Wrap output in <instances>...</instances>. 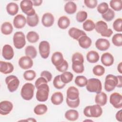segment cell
Segmentation results:
<instances>
[{"instance_id": "1", "label": "cell", "mask_w": 122, "mask_h": 122, "mask_svg": "<svg viewBox=\"0 0 122 122\" xmlns=\"http://www.w3.org/2000/svg\"><path fill=\"white\" fill-rule=\"evenodd\" d=\"M84 115L87 117L98 118L102 113V109L100 105L96 104L86 106L83 110Z\"/></svg>"}, {"instance_id": "2", "label": "cell", "mask_w": 122, "mask_h": 122, "mask_svg": "<svg viewBox=\"0 0 122 122\" xmlns=\"http://www.w3.org/2000/svg\"><path fill=\"white\" fill-rule=\"evenodd\" d=\"M86 88L87 90L90 92L99 93L102 90V82L98 79L91 78L88 80Z\"/></svg>"}, {"instance_id": "3", "label": "cell", "mask_w": 122, "mask_h": 122, "mask_svg": "<svg viewBox=\"0 0 122 122\" xmlns=\"http://www.w3.org/2000/svg\"><path fill=\"white\" fill-rule=\"evenodd\" d=\"M37 91L36 94L37 100L41 102L46 101L49 97L50 88L47 83L42 84L37 88Z\"/></svg>"}, {"instance_id": "4", "label": "cell", "mask_w": 122, "mask_h": 122, "mask_svg": "<svg viewBox=\"0 0 122 122\" xmlns=\"http://www.w3.org/2000/svg\"><path fill=\"white\" fill-rule=\"evenodd\" d=\"M35 87L33 84L30 82L26 83L23 85L20 91V95L23 99L29 101L33 98Z\"/></svg>"}, {"instance_id": "5", "label": "cell", "mask_w": 122, "mask_h": 122, "mask_svg": "<svg viewBox=\"0 0 122 122\" xmlns=\"http://www.w3.org/2000/svg\"><path fill=\"white\" fill-rule=\"evenodd\" d=\"M95 29L97 32L103 37H110L113 33L112 30L108 29L107 24L102 20H99L96 23Z\"/></svg>"}, {"instance_id": "6", "label": "cell", "mask_w": 122, "mask_h": 122, "mask_svg": "<svg viewBox=\"0 0 122 122\" xmlns=\"http://www.w3.org/2000/svg\"><path fill=\"white\" fill-rule=\"evenodd\" d=\"M118 84V79L117 76L112 74L107 75L105 79L104 89L108 92L113 91L117 86Z\"/></svg>"}, {"instance_id": "7", "label": "cell", "mask_w": 122, "mask_h": 122, "mask_svg": "<svg viewBox=\"0 0 122 122\" xmlns=\"http://www.w3.org/2000/svg\"><path fill=\"white\" fill-rule=\"evenodd\" d=\"M13 41L14 47L17 49H21L26 44L25 36L22 31L16 32L13 37Z\"/></svg>"}, {"instance_id": "8", "label": "cell", "mask_w": 122, "mask_h": 122, "mask_svg": "<svg viewBox=\"0 0 122 122\" xmlns=\"http://www.w3.org/2000/svg\"><path fill=\"white\" fill-rule=\"evenodd\" d=\"M5 82L9 91L13 92L16 91L20 84L19 79L15 75H9L5 78Z\"/></svg>"}, {"instance_id": "9", "label": "cell", "mask_w": 122, "mask_h": 122, "mask_svg": "<svg viewBox=\"0 0 122 122\" xmlns=\"http://www.w3.org/2000/svg\"><path fill=\"white\" fill-rule=\"evenodd\" d=\"M33 3L30 0H23L20 3V7L22 11L27 16H31L36 13L33 8Z\"/></svg>"}, {"instance_id": "10", "label": "cell", "mask_w": 122, "mask_h": 122, "mask_svg": "<svg viewBox=\"0 0 122 122\" xmlns=\"http://www.w3.org/2000/svg\"><path fill=\"white\" fill-rule=\"evenodd\" d=\"M110 103L116 109H121L122 107V96L118 92H113L110 97Z\"/></svg>"}, {"instance_id": "11", "label": "cell", "mask_w": 122, "mask_h": 122, "mask_svg": "<svg viewBox=\"0 0 122 122\" xmlns=\"http://www.w3.org/2000/svg\"><path fill=\"white\" fill-rule=\"evenodd\" d=\"M39 52L41 57L43 59H47L50 52V45L49 43L46 41H41L39 45Z\"/></svg>"}, {"instance_id": "12", "label": "cell", "mask_w": 122, "mask_h": 122, "mask_svg": "<svg viewBox=\"0 0 122 122\" xmlns=\"http://www.w3.org/2000/svg\"><path fill=\"white\" fill-rule=\"evenodd\" d=\"M13 108V104L9 101H3L0 103V114L6 115L9 114Z\"/></svg>"}, {"instance_id": "13", "label": "cell", "mask_w": 122, "mask_h": 122, "mask_svg": "<svg viewBox=\"0 0 122 122\" xmlns=\"http://www.w3.org/2000/svg\"><path fill=\"white\" fill-rule=\"evenodd\" d=\"M18 63L21 69L27 70L32 67L33 64V62L31 58L27 56H24L20 58Z\"/></svg>"}, {"instance_id": "14", "label": "cell", "mask_w": 122, "mask_h": 122, "mask_svg": "<svg viewBox=\"0 0 122 122\" xmlns=\"http://www.w3.org/2000/svg\"><path fill=\"white\" fill-rule=\"evenodd\" d=\"M14 53L12 47L9 44L3 46L2 50V55L7 60H10L14 57Z\"/></svg>"}, {"instance_id": "15", "label": "cell", "mask_w": 122, "mask_h": 122, "mask_svg": "<svg viewBox=\"0 0 122 122\" xmlns=\"http://www.w3.org/2000/svg\"><path fill=\"white\" fill-rule=\"evenodd\" d=\"M26 19L23 15L20 14L16 15L13 19V25L17 29L23 28L26 23Z\"/></svg>"}, {"instance_id": "16", "label": "cell", "mask_w": 122, "mask_h": 122, "mask_svg": "<svg viewBox=\"0 0 122 122\" xmlns=\"http://www.w3.org/2000/svg\"><path fill=\"white\" fill-rule=\"evenodd\" d=\"M41 22L44 27H51L54 22V17L53 15L50 12L45 13L42 17Z\"/></svg>"}, {"instance_id": "17", "label": "cell", "mask_w": 122, "mask_h": 122, "mask_svg": "<svg viewBox=\"0 0 122 122\" xmlns=\"http://www.w3.org/2000/svg\"><path fill=\"white\" fill-rule=\"evenodd\" d=\"M95 46L99 50L101 51H105L109 48L110 43L108 40L106 39L100 38L97 39L96 41Z\"/></svg>"}, {"instance_id": "18", "label": "cell", "mask_w": 122, "mask_h": 122, "mask_svg": "<svg viewBox=\"0 0 122 122\" xmlns=\"http://www.w3.org/2000/svg\"><path fill=\"white\" fill-rule=\"evenodd\" d=\"M68 33L71 37L77 41H78L82 36L86 35L84 31L75 27L70 28L68 31Z\"/></svg>"}, {"instance_id": "19", "label": "cell", "mask_w": 122, "mask_h": 122, "mask_svg": "<svg viewBox=\"0 0 122 122\" xmlns=\"http://www.w3.org/2000/svg\"><path fill=\"white\" fill-rule=\"evenodd\" d=\"M101 60L103 65L107 67L112 65L114 62L113 56L109 52H105L103 53L101 56Z\"/></svg>"}, {"instance_id": "20", "label": "cell", "mask_w": 122, "mask_h": 122, "mask_svg": "<svg viewBox=\"0 0 122 122\" xmlns=\"http://www.w3.org/2000/svg\"><path fill=\"white\" fill-rule=\"evenodd\" d=\"M79 91L75 86H70L67 90V98L70 100H75L79 98Z\"/></svg>"}, {"instance_id": "21", "label": "cell", "mask_w": 122, "mask_h": 122, "mask_svg": "<svg viewBox=\"0 0 122 122\" xmlns=\"http://www.w3.org/2000/svg\"><path fill=\"white\" fill-rule=\"evenodd\" d=\"M13 70V65L10 62L0 61V71L1 73L5 74H9L12 72Z\"/></svg>"}, {"instance_id": "22", "label": "cell", "mask_w": 122, "mask_h": 122, "mask_svg": "<svg viewBox=\"0 0 122 122\" xmlns=\"http://www.w3.org/2000/svg\"><path fill=\"white\" fill-rule=\"evenodd\" d=\"M64 60L63 55L61 52L56 51L54 52L51 56V62L55 67L61 65Z\"/></svg>"}, {"instance_id": "23", "label": "cell", "mask_w": 122, "mask_h": 122, "mask_svg": "<svg viewBox=\"0 0 122 122\" xmlns=\"http://www.w3.org/2000/svg\"><path fill=\"white\" fill-rule=\"evenodd\" d=\"M78 41L80 47L85 49L89 48L92 43L91 39L86 35L82 36Z\"/></svg>"}, {"instance_id": "24", "label": "cell", "mask_w": 122, "mask_h": 122, "mask_svg": "<svg viewBox=\"0 0 122 122\" xmlns=\"http://www.w3.org/2000/svg\"><path fill=\"white\" fill-rule=\"evenodd\" d=\"M95 103L101 106L105 105L107 102V96L104 92L97 93L95 98Z\"/></svg>"}, {"instance_id": "25", "label": "cell", "mask_w": 122, "mask_h": 122, "mask_svg": "<svg viewBox=\"0 0 122 122\" xmlns=\"http://www.w3.org/2000/svg\"><path fill=\"white\" fill-rule=\"evenodd\" d=\"M63 101V94L60 92H57L52 94L51 97V102L54 105L61 104Z\"/></svg>"}, {"instance_id": "26", "label": "cell", "mask_w": 122, "mask_h": 122, "mask_svg": "<svg viewBox=\"0 0 122 122\" xmlns=\"http://www.w3.org/2000/svg\"><path fill=\"white\" fill-rule=\"evenodd\" d=\"M99 53L95 51H89L86 55V59L88 62L92 63H96L99 60Z\"/></svg>"}, {"instance_id": "27", "label": "cell", "mask_w": 122, "mask_h": 122, "mask_svg": "<svg viewBox=\"0 0 122 122\" xmlns=\"http://www.w3.org/2000/svg\"><path fill=\"white\" fill-rule=\"evenodd\" d=\"M65 117L70 121H75L79 118V112L75 110L70 109L66 112Z\"/></svg>"}, {"instance_id": "28", "label": "cell", "mask_w": 122, "mask_h": 122, "mask_svg": "<svg viewBox=\"0 0 122 122\" xmlns=\"http://www.w3.org/2000/svg\"><path fill=\"white\" fill-rule=\"evenodd\" d=\"M70 24V19L66 16H62L59 18L58 20V26L61 29H67Z\"/></svg>"}, {"instance_id": "29", "label": "cell", "mask_w": 122, "mask_h": 122, "mask_svg": "<svg viewBox=\"0 0 122 122\" xmlns=\"http://www.w3.org/2000/svg\"><path fill=\"white\" fill-rule=\"evenodd\" d=\"M6 10L8 13L11 16H14L17 14L19 10V6L15 2H10L6 6Z\"/></svg>"}, {"instance_id": "30", "label": "cell", "mask_w": 122, "mask_h": 122, "mask_svg": "<svg viewBox=\"0 0 122 122\" xmlns=\"http://www.w3.org/2000/svg\"><path fill=\"white\" fill-rule=\"evenodd\" d=\"M64 10L69 14H74L77 10V5L74 2L69 1L65 4Z\"/></svg>"}, {"instance_id": "31", "label": "cell", "mask_w": 122, "mask_h": 122, "mask_svg": "<svg viewBox=\"0 0 122 122\" xmlns=\"http://www.w3.org/2000/svg\"><path fill=\"white\" fill-rule=\"evenodd\" d=\"M26 21L28 25L31 27L36 26L39 21V17L37 14L35 13L31 16H27Z\"/></svg>"}, {"instance_id": "32", "label": "cell", "mask_w": 122, "mask_h": 122, "mask_svg": "<svg viewBox=\"0 0 122 122\" xmlns=\"http://www.w3.org/2000/svg\"><path fill=\"white\" fill-rule=\"evenodd\" d=\"M71 61L72 64H82L84 63V57L80 52H76L72 55Z\"/></svg>"}, {"instance_id": "33", "label": "cell", "mask_w": 122, "mask_h": 122, "mask_svg": "<svg viewBox=\"0 0 122 122\" xmlns=\"http://www.w3.org/2000/svg\"><path fill=\"white\" fill-rule=\"evenodd\" d=\"M13 31V27L10 22H4L1 26V31L4 35H10Z\"/></svg>"}, {"instance_id": "34", "label": "cell", "mask_w": 122, "mask_h": 122, "mask_svg": "<svg viewBox=\"0 0 122 122\" xmlns=\"http://www.w3.org/2000/svg\"><path fill=\"white\" fill-rule=\"evenodd\" d=\"M25 53L26 56H29L31 59H34L37 56V51L34 46L32 45H29L25 49Z\"/></svg>"}, {"instance_id": "35", "label": "cell", "mask_w": 122, "mask_h": 122, "mask_svg": "<svg viewBox=\"0 0 122 122\" xmlns=\"http://www.w3.org/2000/svg\"><path fill=\"white\" fill-rule=\"evenodd\" d=\"M73 78V74L70 71H66L60 75V78L61 81L65 84L70 82L72 80Z\"/></svg>"}, {"instance_id": "36", "label": "cell", "mask_w": 122, "mask_h": 122, "mask_svg": "<svg viewBox=\"0 0 122 122\" xmlns=\"http://www.w3.org/2000/svg\"><path fill=\"white\" fill-rule=\"evenodd\" d=\"M48 110L47 106L44 104L37 105L34 108V112L38 115H41L45 114Z\"/></svg>"}, {"instance_id": "37", "label": "cell", "mask_w": 122, "mask_h": 122, "mask_svg": "<svg viewBox=\"0 0 122 122\" xmlns=\"http://www.w3.org/2000/svg\"><path fill=\"white\" fill-rule=\"evenodd\" d=\"M28 41L30 43H35L39 40V35L35 31H30L28 32L26 36Z\"/></svg>"}, {"instance_id": "38", "label": "cell", "mask_w": 122, "mask_h": 122, "mask_svg": "<svg viewBox=\"0 0 122 122\" xmlns=\"http://www.w3.org/2000/svg\"><path fill=\"white\" fill-rule=\"evenodd\" d=\"M87 79L83 75L77 76L74 81L75 84L80 87H83L86 85L87 83Z\"/></svg>"}, {"instance_id": "39", "label": "cell", "mask_w": 122, "mask_h": 122, "mask_svg": "<svg viewBox=\"0 0 122 122\" xmlns=\"http://www.w3.org/2000/svg\"><path fill=\"white\" fill-rule=\"evenodd\" d=\"M95 24L91 20H86L82 24L83 29L87 31H91L95 29Z\"/></svg>"}, {"instance_id": "40", "label": "cell", "mask_w": 122, "mask_h": 122, "mask_svg": "<svg viewBox=\"0 0 122 122\" xmlns=\"http://www.w3.org/2000/svg\"><path fill=\"white\" fill-rule=\"evenodd\" d=\"M111 8L115 11H120L122 9V1L121 0H112L110 1Z\"/></svg>"}, {"instance_id": "41", "label": "cell", "mask_w": 122, "mask_h": 122, "mask_svg": "<svg viewBox=\"0 0 122 122\" xmlns=\"http://www.w3.org/2000/svg\"><path fill=\"white\" fill-rule=\"evenodd\" d=\"M102 18L107 21H110L112 20L115 17V13L113 10L111 9H109L104 14L102 15Z\"/></svg>"}, {"instance_id": "42", "label": "cell", "mask_w": 122, "mask_h": 122, "mask_svg": "<svg viewBox=\"0 0 122 122\" xmlns=\"http://www.w3.org/2000/svg\"><path fill=\"white\" fill-rule=\"evenodd\" d=\"M53 84L54 87L57 89H61L66 85V84L61 81L60 75H57L54 77L53 81Z\"/></svg>"}, {"instance_id": "43", "label": "cell", "mask_w": 122, "mask_h": 122, "mask_svg": "<svg viewBox=\"0 0 122 122\" xmlns=\"http://www.w3.org/2000/svg\"><path fill=\"white\" fill-rule=\"evenodd\" d=\"M112 43L116 46L121 47L122 45V34L116 33L112 38Z\"/></svg>"}, {"instance_id": "44", "label": "cell", "mask_w": 122, "mask_h": 122, "mask_svg": "<svg viewBox=\"0 0 122 122\" xmlns=\"http://www.w3.org/2000/svg\"><path fill=\"white\" fill-rule=\"evenodd\" d=\"M92 72L95 75L101 76L105 73V68L101 65H96L93 68Z\"/></svg>"}, {"instance_id": "45", "label": "cell", "mask_w": 122, "mask_h": 122, "mask_svg": "<svg viewBox=\"0 0 122 122\" xmlns=\"http://www.w3.org/2000/svg\"><path fill=\"white\" fill-rule=\"evenodd\" d=\"M36 76V72L33 70H27L23 73V77L27 81H32Z\"/></svg>"}, {"instance_id": "46", "label": "cell", "mask_w": 122, "mask_h": 122, "mask_svg": "<svg viewBox=\"0 0 122 122\" xmlns=\"http://www.w3.org/2000/svg\"><path fill=\"white\" fill-rule=\"evenodd\" d=\"M87 13L84 10L78 11L76 16V19L78 22H82L85 21L87 18Z\"/></svg>"}, {"instance_id": "47", "label": "cell", "mask_w": 122, "mask_h": 122, "mask_svg": "<svg viewBox=\"0 0 122 122\" xmlns=\"http://www.w3.org/2000/svg\"><path fill=\"white\" fill-rule=\"evenodd\" d=\"M122 19L121 18L116 19L113 23L112 26L113 29L118 32H121L122 31Z\"/></svg>"}, {"instance_id": "48", "label": "cell", "mask_w": 122, "mask_h": 122, "mask_svg": "<svg viewBox=\"0 0 122 122\" xmlns=\"http://www.w3.org/2000/svg\"><path fill=\"white\" fill-rule=\"evenodd\" d=\"M108 9H109L108 4L105 2H103L99 4L97 8V10L98 12L102 14L105 13L108 10Z\"/></svg>"}, {"instance_id": "49", "label": "cell", "mask_w": 122, "mask_h": 122, "mask_svg": "<svg viewBox=\"0 0 122 122\" xmlns=\"http://www.w3.org/2000/svg\"><path fill=\"white\" fill-rule=\"evenodd\" d=\"M66 102L67 104L69 107L71 108H75L79 106L80 104V98H78L75 100H73V101L70 100L66 98Z\"/></svg>"}, {"instance_id": "50", "label": "cell", "mask_w": 122, "mask_h": 122, "mask_svg": "<svg viewBox=\"0 0 122 122\" xmlns=\"http://www.w3.org/2000/svg\"><path fill=\"white\" fill-rule=\"evenodd\" d=\"M72 69L73 71L77 73H81L84 71V67L82 64H72Z\"/></svg>"}, {"instance_id": "51", "label": "cell", "mask_w": 122, "mask_h": 122, "mask_svg": "<svg viewBox=\"0 0 122 122\" xmlns=\"http://www.w3.org/2000/svg\"><path fill=\"white\" fill-rule=\"evenodd\" d=\"M56 68L60 72H65L67 70L68 68V63L66 60H64L62 63L59 66L56 67Z\"/></svg>"}, {"instance_id": "52", "label": "cell", "mask_w": 122, "mask_h": 122, "mask_svg": "<svg viewBox=\"0 0 122 122\" xmlns=\"http://www.w3.org/2000/svg\"><path fill=\"white\" fill-rule=\"evenodd\" d=\"M84 2L86 7L90 9H94L97 5V0H84Z\"/></svg>"}, {"instance_id": "53", "label": "cell", "mask_w": 122, "mask_h": 122, "mask_svg": "<svg viewBox=\"0 0 122 122\" xmlns=\"http://www.w3.org/2000/svg\"><path fill=\"white\" fill-rule=\"evenodd\" d=\"M41 76L43 77L46 79L48 82L50 81L52 78L51 73L47 71H43L41 73Z\"/></svg>"}, {"instance_id": "54", "label": "cell", "mask_w": 122, "mask_h": 122, "mask_svg": "<svg viewBox=\"0 0 122 122\" xmlns=\"http://www.w3.org/2000/svg\"><path fill=\"white\" fill-rule=\"evenodd\" d=\"M48 81L45 78L43 77H41L37 79L35 82V86L37 88L40 85L44 84V83H47Z\"/></svg>"}, {"instance_id": "55", "label": "cell", "mask_w": 122, "mask_h": 122, "mask_svg": "<svg viewBox=\"0 0 122 122\" xmlns=\"http://www.w3.org/2000/svg\"><path fill=\"white\" fill-rule=\"evenodd\" d=\"M115 117L118 121L122 122V110H120L117 112Z\"/></svg>"}, {"instance_id": "56", "label": "cell", "mask_w": 122, "mask_h": 122, "mask_svg": "<svg viewBox=\"0 0 122 122\" xmlns=\"http://www.w3.org/2000/svg\"><path fill=\"white\" fill-rule=\"evenodd\" d=\"M118 79V84L116 87L121 88L122 87V77L121 75L117 76Z\"/></svg>"}, {"instance_id": "57", "label": "cell", "mask_w": 122, "mask_h": 122, "mask_svg": "<svg viewBox=\"0 0 122 122\" xmlns=\"http://www.w3.org/2000/svg\"><path fill=\"white\" fill-rule=\"evenodd\" d=\"M33 6H40L42 3V0H32Z\"/></svg>"}, {"instance_id": "58", "label": "cell", "mask_w": 122, "mask_h": 122, "mask_svg": "<svg viewBox=\"0 0 122 122\" xmlns=\"http://www.w3.org/2000/svg\"><path fill=\"white\" fill-rule=\"evenodd\" d=\"M117 70L121 73H122V62H121L119 63L117 66Z\"/></svg>"}]
</instances>
